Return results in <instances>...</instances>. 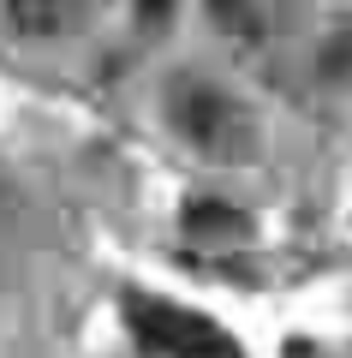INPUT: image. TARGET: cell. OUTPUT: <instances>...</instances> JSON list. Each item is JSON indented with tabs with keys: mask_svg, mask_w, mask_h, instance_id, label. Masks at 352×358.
<instances>
[{
	"mask_svg": "<svg viewBox=\"0 0 352 358\" xmlns=\"http://www.w3.org/2000/svg\"><path fill=\"white\" fill-rule=\"evenodd\" d=\"M167 114H174V126L185 131V143L197 155H209V162H251V155H257V120H251V108L233 102V96L215 90V84L185 78V84L174 90Z\"/></svg>",
	"mask_w": 352,
	"mask_h": 358,
	"instance_id": "cell-1",
	"label": "cell"
},
{
	"mask_svg": "<svg viewBox=\"0 0 352 358\" xmlns=\"http://www.w3.org/2000/svg\"><path fill=\"white\" fill-rule=\"evenodd\" d=\"M132 329L150 352L162 358H245V346L221 329L215 317L191 305H174V299H132Z\"/></svg>",
	"mask_w": 352,
	"mask_h": 358,
	"instance_id": "cell-2",
	"label": "cell"
},
{
	"mask_svg": "<svg viewBox=\"0 0 352 358\" xmlns=\"http://www.w3.org/2000/svg\"><path fill=\"white\" fill-rule=\"evenodd\" d=\"M185 233L203 245H245V215L233 203H215V197H197L185 209Z\"/></svg>",
	"mask_w": 352,
	"mask_h": 358,
	"instance_id": "cell-3",
	"label": "cell"
},
{
	"mask_svg": "<svg viewBox=\"0 0 352 358\" xmlns=\"http://www.w3.org/2000/svg\"><path fill=\"white\" fill-rule=\"evenodd\" d=\"M6 13H13V24L24 30V36H60L66 24H72V0H6Z\"/></svg>",
	"mask_w": 352,
	"mask_h": 358,
	"instance_id": "cell-4",
	"label": "cell"
},
{
	"mask_svg": "<svg viewBox=\"0 0 352 358\" xmlns=\"http://www.w3.org/2000/svg\"><path fill=\"white\" fill-rule=\"evenodd\" d=\"M323 66H328L335 78H352V30H340V36H335V48L323 54Z\"/></svg>",
	"mask_w": 352,
	"mask_h": 358,
	"instance_id": "cell-5",
	"label": "cell"
},
{
	"mask_svg": "<svg viewBox=\"0 0 352 358\" xmlns=\"http://www.w3.org/2000/svg\"><path fill=\"white\" fill-rule=\"evenodd\" d=\"M138 18L143 24H167L174 18V0H138Z\"/></svg>",
	"mask_w": 352,
	"mask_h": 358,
	"instance_id": "cell-6",
	"label": "cell"
},
{
	"mask_svg": "<svg viewBox=\"0 0 352 358\" xmlns=\"http://www.w3.org/2000/svg\"><path fill=\"white\" fill-rule=\"evenodd\" d=\"M209 6H215V13H221V18H239L245 6H251V0H209Z\"/></svg>",
	"mask_w": 352,
	"mask_h": 358,
	"instance_id": "cell-7",
	"label": "cell"
}]
</instances>
